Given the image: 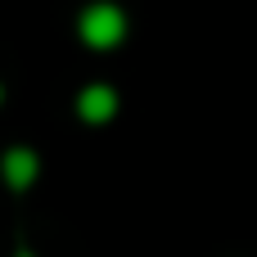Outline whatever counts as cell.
Segmentation results:
<instances>
[{"instance_id": "obj_1", "label": "cell", "mask_w": 257, "mask_h": 257, "mask_svg": "<svg viewBox=\"0 0 257 257\" xmlns=\"http://www.w3.org/2000/svg\"><path fill=\"white\" fill-rule=\"evenodd\" d=\"M77 32H81V41H86L90 50H113V45H122V36H126V14H122L117 5H108V0H95V5L81 9Z\"/></svg>"}, {"instance_id": "obj_2", "label": "cell", "mask_w": 257, "mask_h": 257, "mask_svg": "<svg viewBox=\"0 0 257 257\" xmlns=\"http://www.w3.org/2000/svg\"><path fill=\"white\" fill-rule=\"evenodd\" d=\"M0 172H5V185H9V190H27V185L41 176V158H36L27 145H14V149L0 158Z\"/></svg>"}, {"instance_id": "obj_3", "label": "cell", "mask_w": 257, "mask_h": 257, "mask_svg": "<svg viewBox=\"0 0 257 257\" xmlns=\"http://www.w3.org/2000/svg\"><path fill=\"white\" fill-rule=\"evenodd\" d=\"M77 113H81V122H108L117 113V90L113 86H86L77 95Z\"/></svg>"}, {"instance_id": "obj_4", "label": "cell", "mask_w": 257, "mask_h": 257, "mask_svg": "<svg viewBox=\"0 0 257 257\" xmlns=\"http://www.w3.org/2000/svg\"><path fill=\"white\" fill-rule=\"evenodd\" d=\"M14 257H36V253H27V248H23V253H14Z\"/></svg>"}, {"instance_id": "obj_5", "label": "cell", "mask_w": 257, "mask_h": 257, "mask_svg": "<svg viewBox=\"0 0 257 257\" xmlns=\"http://www.w3.org/2000/svg\"><path fill=\"white\" fill-rule=\"evenodd\" d=\"M0 99H5V86H0Z\"/></svg>"}]
</instances>
